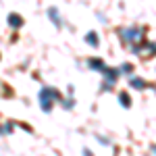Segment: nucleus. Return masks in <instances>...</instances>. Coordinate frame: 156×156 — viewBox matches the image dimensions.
I'll use <instances>...</instances> for the list:
<instances>
[{
	"label": "nucleus",
	"mask_w": 156,
	"mask_h": 156,
	"mask_svg": "<svg viewBox=\"0 0 156 156\" xmlns=\"http://www.w3.org/2000/svg\"><path fill=\"white\" fill-rule=\"evenodd\" d=\"M37 98H40L42 110H44V112H50L52 106H54V102L60 100V94L56 92V90H52V87H42L40 94H37Z\"/></svg>",
	"instance_id": "f257e3e1"
},
{
	"label": "nucleus",
	"mask_w": 156,
	"mask_h": 156,
	"mask_svg": "<svg viewBox=\"0 0 156 156\" xmlns=\"http://www.w3.org/2000/svg\"><path fill=\"white\" fill-rule=\"evenodd\" d=\"M119 37H123V42L131 44V42H146L144 40V29L140 27H129V29H119Z\"/></svg>",
	"instance_id": "f03ea898"
},
{
	"label": "nucleus",
	"mask_w": 156,
	"mask_h": 156,
	"mask_svg": "<svg viewBox=\"0 0 156 156\" xmlns=\"http://www.w3.org/2000/svg\"><path fill=\"white\" fill-rule=\"evenodd\" d=\"M9 25H11L12 29L23 27V17H21V15H17V12H11V15H9Z\"/></svg>",
	"instance_id": "7ed1b4c3"
},
{
	"label": "nucleus",
	"mask_w": 156,
	"mask_h": 156,
	"mask_svg": "<svg viewBox=\"0 0 156 156\" xmlns=\"http://www.w3.org/2000/svg\"><path fill=\"white\" fill-rule=\"evenodd\" d=\"M85 42H87L90 46H94V48H98V46H100V42H98V34H96V31H90V34H85Z\"/></svg>",
	"instance_id": "20e7f679"
},
{
	"label": "nucleus",
	"mask_w": 156,
	"mask_h": 156,
	"mask_svg": "<svg viewBox=\"0 0 156 156\" xmlns=\"http://www.w3.org/2000/svg\"><path fill=\"white\" fill-rule=\"evenodd\" d=\"M87 67H92V69H100V71H104V60H100V58H92V60H87Z\"/></svg>",
	"instance_id": "39448f33"
},
{
	"label": "nucleus",
	"mask_w": 156,
	"mask_h": 156,
	"mask_svg": "<svg viewBox=\"0 0 156 156\" xmlns=\"http://www.w3.org/2000/svg\"><path fill=\"white\" fill-rule=\"evenodd\" d=\"M48 17L56 27H60V17H58V11H56V9H48Z\"/></svg>",
	"instance_id": "423d86ee"
},
{
	"label": "nucleus",
	"mask_w": 156,
	"mask_h": 156,
	"mask_svg": "<svg viewBox=\"0 0 156 156\" xmlns=\"http://www.w3.org/2000/svg\"><path fill=\"white\" fill-rule=\"evenodd\" d=\"M131 85L137 87V90H146V87H148V83H146L142 77H131Z\"/></svg>",
	"instance_id": "0eeeda50"
},
{
	"label": "nucleus",
	"mask_w": 156,
	"mask_h": 156,
	"mask_svg": "<svg viewBox=\"0 0 156 156\" xmlns=\"http://www.w3.org/2000/svg\"><path fill=\"white\" fill-rule=\"evenodd\" d=\"M119 102H123L125 108H129L131 106V98H129V94H127V92H121L119 94Z\"/></svg>",
	"instance_id": "6e6552de"
},
{
	"label": "nucleus",
	"mask_w": 156,
	"mask_h": 156,
	"mask_svg": "<svg viewBox=\"0 0 156 156\" xmlns=\"http://www.w3.org/2000/svg\"><path fill=\"white\" fill-rule=\"evenodd\" d=\"M131 71H133V67L129 65V62H125V65L119 67V75H131Z\"/></svg>",
	"instance_id": "1a4fd4ad"
},
{
	"label": "nucleus",
	"mask_w": 156,
	"mask_h": 156,
	"mask_svg": "<svg viewBox=\"0 0 156 156\" xmlns=\"http://www.w3.org/2000/svg\"><path fill=\"white\" fill-rule=\"evenodd\" d=\"M83 154H85V156H92V150H87V148H85V150H83Z\"/></svg>",
	"instance_id": "9d476101"
},
{
	"label": "nucleus",
	"mask_w": 156,
	"mask_h": 156,
	"mask_svg": "<svg viewBox=\"0 0 156 156\" xmlns=\"http://www.w3.org/2000/svg\"><path fill=\"white\" fill-rule=\"evenodd\" d=\"M152 152H156V146H152Z\"/></svg>",
	"instance_id": "9b49d317"
}]
</instances>
